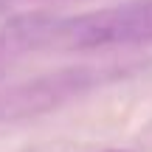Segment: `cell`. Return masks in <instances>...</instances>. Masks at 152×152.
<instances>
[{
	"instance_id": "obj_1",
	"label": "cell",
	"mask_w": 152,
	"mask_h": 152,
	"mask_svg": "<svg viewBox=\"0 0 152 152\" xmlns=\"http://www.w3.org/2000/svg\"><path fill=\"white\" fill-rule=\"evenodd\" d=\"M147 42H152V0H124L71 17H14L0 28V59L28 51L87 54Z\"/></svg>"
},
{
	"instance_id": "obj_2",
	"label": "cell",
	"mask_w": 152,
	"mask_h": 152,
	"mask_svg": "<svg viewBox=\"0 0 152 152\" xmlns=\"http://www.w3.org/2000/svg\"><path fill=\"white\" fill-rule=\"evenodd\" d=\"M130 73L124 65H71L0 87V124L39 118Z\"/></svg>"
},
{
	"instance_id": "obj_3",
	"label": "cell",
	"mask_w": 152,
	"mask_h": 152,
	"mask_svg": "<svg viewBox=\"0 0 152 152\" xmlns=\"http://www.w3.org/2000/svg\"><path fill=\"white\" fill-rule=\"evenodd\" d=\"M104 152H130V149H104Z\"/></svg>"
}]
</instances>
